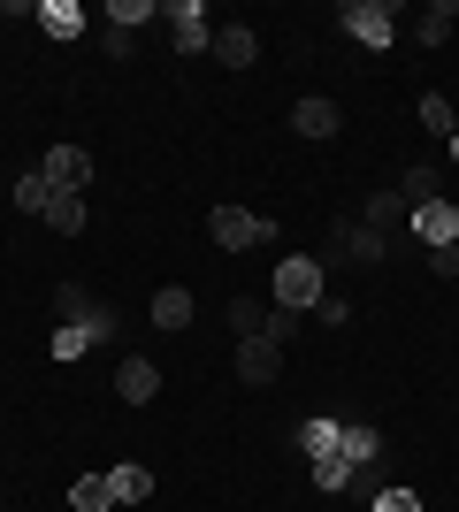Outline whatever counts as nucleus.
I'll return each mask as SVG.
<instances>
[{
    "label": "nucleus",
    "instance_id": "f257e3e1",
    "mask_svg": "<svg viewBox=\"0 0 459 512\" xmlns=\"http://www.w3.org/2000/svg\"><path fill=\"white\" fill-rule=\"evenodd\" d=\"M268 299L291 306V314H314V306H322V260L284 253L276 268H268Z\"/></svg>",
    "mask_w": 459,
    "mask_h": 512
},
{
    "label": "nucleus",
    "instance_id": "f03ea898",
    "mask_svg": "<svg viewBox=\"0 0 459 512\" xmlns=\"http://www.w3.org/2000/svg\"><path fill=\"white\" fill-rule=\"evenodd\" d=\"M207 237L222 253H245V245H276V222L253 207H207Z\"/></svg>",
    "mask_w": 459,
    "mask_h": 512
},
{
    "label": "nucleus",
    "instance_id": "7ed1b4c3",
    "mask_svg": "<svg viewBox=\"0 0 459 512\" xmlns=\"http://www.w3.org/2000/svg\"><path fill=\"white\" fill-rule=\"evenodd\" d=\"M337 23H345L368 54H383V46L398 39V8H391V0H345V8H337Z\"/></svg>",
    "mask_w": 459,
    "mask_h": 512
},
{
    "label": "nucleus",
    "instance_id": "20e7f679",
    "mask_svg": "<svg viewBox=\"0 0 459 512\" xmlns=\"http://www.w3.org/2000/svg\"><path fill=\"white\" fill-rule=\"evenodd\" d=\"M230 375L253 390H268L276 375H284V344H268V337H238V352H230Z\"/></svg>",
    "mask_w": 459,
    "mask_h": 512
},
{
    "label": "nucleus",
    "instance_id": "39448f33",
    "mask_svg": "<svg viewBox=\"0 0 459 512\" xmlns=\"http://www.w3.org/2000/svg\"><path fill=\"white\" fill-rule=\"evenodd\" d=\"M444 245H459V207L452 199H429V207H414V253H444Z\"/></svg>",
    "mask_w": 459,
    "mask_h": 512
},
{
    "label": "nucleus",
    "instance_id": "423d86ee",
    "mask_svg": "<svg viewBox=\"0 0 459 512\" xmlns=\"http://www.w3.org/2000/svg\"><path fill=\"white\" fill-rule=\"evenodd\" d=\"M161 23H169V46H176V54H207V39H215V23H207V8H199V0L161 8Z\"/></svg>",
    "mask_w": 459,
    "mask_h": 512
},
{
    "label": "nucleus",
    "instance_id": "0eeeda50",
    "mask_svg": "<svg viewBox=\"0 0 459 512\" xmlns=\"http://www.w3.org/2000/svg\"><path fill=\"white\" fill-rule=\"evenodd\" d=\"M207 54H215L222 69H253V62H261V39H253V23H215Z\"/></svg>",
    "mask_w": 459,
    "mask_h": 512
},
{
    "label": "nucleus",
    "instance_id": "6e6552de",
    "mask_svg": "<svg viewBox=\"0 0 459 512\" xmlns=\"http://www.w3.org/2000/svg\"><path fill=\"white\" fill-rule=\"evenodd\" d=\"M46 184H54V192H85L92 184V153L85 146H46Z\"/></svg>",
    "mask_w": 459,
    "mask_h": 512
},
{
    "label": "nucleus",
    "instance_id": "1a4fd4ad",
    "mask_svg": "<svg viewBox=\"0 0 459 512\" xmlns=\"http://www.w3.org/2000/svg\"><path fill=\"white\" fill-rule=\"evenodd\" d=\"M337 260H360V268H383V260H391V237H375L368 222H337Z\"/></svg>",
    "mask_w": 459,
    "mask_h": 512
},
{
    "label": "nucleus",
    "instance_id": "9d476101",
    "mask_svg": "<svg viewBox=\"0 0 459 512\" xmlns=\"http://www.w3.org/2000/svg\"><path fill=\"white\" fill-rule=\"evenodd\" d=\"M115 398H123V406H153V398H161V367H153L146 352H131V360L115 367Z\"/></svg>",
    "mask_w": 459,
    "mask_h": 512
},
{
    "label": "nucleus",
    "instance_id": "9b49d317",
    "mask_svg": "<svg viewBox=\"0 0 459 512\" xmlns=\"http://www.w3.org/2000/svg\"><path fill=\"white\" fill-rule=\"evenodd\" d=\"M360 222H368L375 237H391V245H398V230H406V222H414V207H406V192H398V184H391V192H375V199H360Z\"/></svg>",
    "mask_w": 459,
    "mask_h": 512
},
{
    "label": "nucleus",
    "instance_id": "f8f14e48",
    "mask_svg": "<svg viewBox=\"0 0 459 512\" xmlns=\"http://www.w3.org/2000/svg\"><path fill=\"white\" fill-rule=\"evenodd\" d=\"M291 130H299V138H337V130H345V115H337V100L306 92V100H291Z\"/></svg>",
    "mask_w": 459,
    "mask_h": 512
},
{
    "label": "nucleus",
    "instance_id": "ddd939ff",
    "mask_svg": "<svg viewBox=\"0 0 459 512\" xmlns=\"http://www.w3.org/2000/svg\"><path fill=\"white\" fill-rule=\"evenodd\" d=\"M291 444H299L306 459H345V421H329V413H322V421H299V428H291Z\"/></svg>",
    "mask_w": 459,
    "mask_h": 512
},
{
    "label": "nucleus",
    "instance_id": "4468645a",
    "mask_svg": "<svg viewBox=\"0 0 459 512\" xmlns=\"http://www.w3.org/2000/svg\"><path fill=\"white\" fill-rule=\"evenodd\" d=\"M108 497H115V505H146V497H153V467H138V459L108 467Z\"/></svg>",
    "mask_w": 459,
    "mask_h": 512
},
{
    "label": "nucleus",
    "instance_id": "2eb2a0df",
    "mask_svg": "<svg viewBox=\"0 0 459 512\" xmlns=\"http://www.w3.org/2000/svg\"><path fill=\"white\" fill-rule=\"evenodd\" d=\"M146 314H153V329H192V291H176V283H161Z\"/></svg>",
    "mask_w": 459,
    "mask_h": 512
},
{
    "label": "nucleus",
    "instance_id": "dca6fc26",
    "mask_svg": "<svg viewBox=\"0 0 459 512\" xmlns=\"http://www.w3.org/2000/svg\"><path fill=\"white\" fill-rule=\"evenodd\" d=\"M39 31L46 39H77V31H85V8H77V0H39Z\"/></svg>",
    "mask_w": 459,
    "mask_h": 512
},
{
    "label": "nucleus",
    "instance_id": "f3484780",
    "mask_svg": "<svg viewBox=\"0 0 459 512\" xmlns=\"http://www.w3.org/2000/svg\"><path fill=\"white\" fill-rule=\"evenodd\" d=\"M398 192H406V207H429V199H444V169H437V161H414Z\"/></svg>",
    "mask_w": 459,
    "mask_h": 512
},
{
    "label": "nucleus",
    "instance_id": "a211bd4d",
    "mask_svg": "<svg viewBox=\"0 0 459 512\" xmlns=\"http://www.w3.org/2000/svg\"><path fill=\"white\" fill-rule=\"evenodd\" d=\"M452 23H459V8H452V0L421 8V16H414V46H444V39H452Z\"/></svg>",
    "mask_w": 459,
    "mask_h": 512
},
{
    "label": "nucleus",
    "instance_id": "6ab92c4d",
    "mask_svg": "<svg viewBox=\"0 0 459 512\" xmlns=\"http://www.w3.org/2000/svg\"><path fill=\"white\" fill-rule=\"evenodd\" d=\"M46 230H62V237L85 230V192H54L46 199Z\"/></svg>",
    "mask_w": 459,
    "mask_h": 512
},
{
    "label": "nucleus",
    "instance_id": "aec40b11",
    "mask_svg": "<svg viewBox=\"0 0 459 512\" xmlns=\"http://www.w3.org/2000/svg\"><path fill=\"white\" fill-rule=\"evenodd\" d=\"M383 459V436L368 421H345V467H375Z\"/></svg>",
    "mask_w": 459,
    "mask_h": 512
},
{
    "label": "nucleus",
    "instance_id": "412c9836",
    "mask_svg": "<svg viewBox=\"0 0 459 512\" xmlns=\"http://www.w3.org/2000/svg\"><path fill=\"white\" fill-rule=\"evenodd\" d=\"M414 115H421V130H429V138H444V146H452V130H459V115H452V100H444V92H429V100H421Z\"/></svg>",
    "mask_w": 459,
    "mask_h": 512
},
{
    "label": "nucleus",
    "instance_id": "4be33fe9",
    "mask_svg": "<svg viewBox=\"0 0 459 512\" xmlns=\"http://www.w3.org/2000/svg\"><path fill=\"white\" fill-rule=\"evenodd\" d=\"M69 505L77 512H108L115 497H108V474H77V482H69Z\"/></svg>",
    "mask_w": 459,
    "mask_h": 512
},
{
    "label": "nucleus",
    "instance_id": "5701e85b",
    "mask_svg": "<svg viewBox=\"0 0 459 512\" xmlns=\"http://www.w3.org/2000/svg\"><path fill=\"white\" fill-rule=\"evenodd\" d=\"M153 16H161L153 0H108V31H131L138 39V23H153Z\"/></svg>",
    "mask_w": 459,
    "mask_h": 512
},
{
    "label": "nucleus",
    "instance_id": "b1692460",
    "mask_svg": "<svg viewBox=\"0 0 459 512\" xmlns=\"http://www.w3.org/2000/svg\"><path fill=\"white\" fill-rule=\"evenodd\" d=\"M46 199H54V184H46L39 169H23V176H16V207H23V214H46Z\"/></svg>",
    "mask_w": 459,
    "mask_h": 512
},
{
    "label": "nucleus",
    "instance_id": "393cba45",
    "mask_svg": "<svg viewBox=\"0 0 459 512\" xmlns=\"http://www.w3.org/2000/svg\"><path fill=\"white\" fill-rule=\"evenodd\" d=\"M92 306H100V299H92L85 283H62V291H54V314H62V321H85Z\"/></svg>",
    "mask_w": 459,
    "mask_h": 512
},
{
    "label": "nucleus",
    "instance_id": "a878e982",
    "mask_svg": "<svg viewBox=\"0 0 459 512\" xmlns=\"http://www.w3.org/2000/svg\"><path fill=\"white\" fill-rule=\"evenodd\" d=\"M261 337H268V344H284V352H291V337H299V314H291V306H268Z\"/></svg>",
    "mask_w": 459,
    "mask_h": 512
},
{
    "label": "nucleus",
    "instance_id": "bb28decb",
    "mask_svg": "<svg viewBox=\"0 0 459 512\" xmlns=\"http://www.w3.org/2000/svg\"><path fill=\"white\" fill-rule=\"evenodd\" d=\"M261 321H268L261 299H230V329H238V337H261Z\"/></svg>",
    "mask_w": 459,
    "mask_h": 512
},
{
    "label": "nucleus",
    "instance_id": "cd10ccee",
    "mask_svg": "<svg viewBox=\"0 0 459 512\" xmlns=\"http://www.w3.org/2000/svg\"><path fill=\"white\" fill-rule=\"evenodd\" d=\"M85 352H92V337L62 321V329H54V360H85Z\"/></svg>",
    "mask_w": 459,
    "mask_h": 512
},
{
    "label": "nucleus",
    "instance_id": "c85d7f7f",
    "mask_svg": "<svg viewBox=\"0 0 459 512\" xmlns=\"http://www.w3.org/2000/svg\"><path fill=\"white\" fill-rule=\"evenodd\" d=\"M345 482H352L345 459H314V490H345Z\"/></svg>",
    "mask_w": 459,
    "mask_h": 512
},
{
    "label": "nucleus",
    "instance_id": "c756f323",
    "mask_svg": "<svg viewBox=\"0 0 459 512\" xmlns=\"http://www.w3.org/2000/svg\"><path fill=\"white\" fill-rule=\"evenodd\" d=\"M368 512H421V497H414V490H375Z\"/></svg>",
    "mask_w": 459,
    "mask_h": 512
},
{
    "label": "nucleus",
    "instance_id": "7c9ffc66",
    "mask_svg": "<svg viewBox=\"0 0 459 512\" xmlns=\"http://www.w3.org/2000/svg\"><path fill=\"white\" fill-rule=\"evenodd\" d=\"M314 321H329V329H337V321H352V306L337 299V291H322V306H314Z\"/></svg>",
    "mask_w": 459,
    "mask_h": 512
},
{
    "label": "nucleus",
    "instance_id": "2f4dec72",
    "mask_svg": "<svg viewBox=\"0 0 459 512\" xmlns=\"http://www.w3.org/2000/svg\"><path fill=\"white\" fill-rule=\"evenodd\" d=\"M429 268H437V276H459V245H444V253H429Z\"/></svg>",
    "mask_w": 459,
    "mask_h": 512
},
{
    "label": "nucleus",
    "instance_id": "473e14b6",
    "mask_svg": "<svg viewBox=\"0 0 459 512\" xmlns=\"http://www.w3.org/2000/svg\"><path fill=\"white\" fill-rule=\"evenodd\" d=\"M444 161H452V169H459V130H452V146H444Z\"/></svg>",
    "mask_w": 459,
    "mask_h": 512
}]
</instances>
